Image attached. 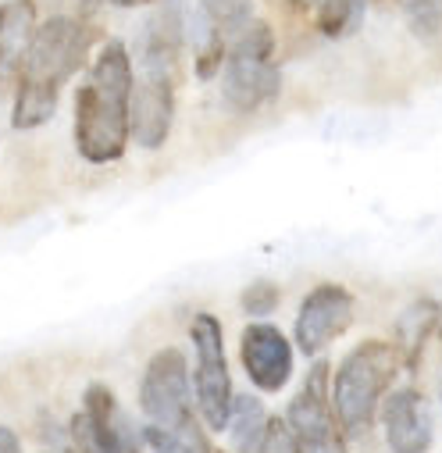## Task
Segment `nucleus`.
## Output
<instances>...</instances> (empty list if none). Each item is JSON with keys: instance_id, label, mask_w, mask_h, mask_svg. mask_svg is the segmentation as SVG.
<instances>
[{"instance_id": "nucleus-1", "label": "nucleus", "mask_w": 442, "mask_h": 453, "mask_svg": "<svg viewBox=\"0 0 442 453\" xmlns=\"http://www.w3.org/2000/svg\"><path fill=\"white\" fill-rule=\"evenodd\" d=\"M133 58L122 40H107L75 89V147L89 165L118 161L129 147Z\"/></svg>"}, {"instance_id": "nucleus-2", "label": "nucleus", "mask_w": 442, "mask_h": 453, "mask_svg": "<svg viewBox=\"0 0 442 453\" xmlns=\"http://www.w3.org/2000/svg\"><path fill=\"white\" fill-rule=\"evenodd\" d=\"M89 29L75 15H50L36 26L33 43L15 75V104L11 126L15 129H40L54 119L61 86L86 65L89 58Z\"/></svg>"}, {"instance_id": "nucleus-3", "label": "nucleus", "mask_w": 442, "mask_h": 453, "mask_svg": "<svg viewBox=\"0 0 442 453\" xmlns=\"http://www.w3.org/2000/svg\"><path fill=\"white\" fill-rule=\"evenodd\" d=\"M400 368V350L385 339H364L361 347H354L343 357V365L332 375V407H336V418L347 435L361 439L371 432V425L378 421V407L392 389Z\"/></svg>"}, {"instance_id": "nucleus-4", "label": "nucleus", "mask_w": 442, "mask_h": 453, "mask_svg": "<svg viewBox=\"0 0 442 453\" xmlns=\"http://www.w3.org/2000/svg\"><path fill=\"white\" fill-rule=\"evenodd\" d=\"M275 33L264 19H247L225 40V65H221V96L236 115H254L268 107L282 89V72L271 61Z\"/></svg>"}, {"instance_id": "nucleus-5", "label": "nucleus", "mask_w": 442, "mask_h": 453, "mask_svg": "<svg viewBox=\"0 0 442 453\" xmlns=\"http://www.w3.org/2000/svg\"><path fill=\"white\" fill-rule=\"evenodd\" d=\"M193 339V400L196 414L207 421V428L221 432L232 411V375L225 357V332L214 314H196L189 325Z\"/></svg>"}, {"instance_id": "nucleus-6", "label": "nucleus", "mask_w": 442, "mask_h": 453, "mask_svg": "<svg viewBox=\"0 0 442 453\" xmlns=\"http://www.w3.org/2000/svg\"><path fill=\"white\" fill-rule=\"evenodd\" d=\"M140 407L147 414V425L168 428V432L189 428L200 421L196 400H193V379L182 350L164 347L147 361L143 382H140Z\"/></svg>"}, {"instance_id": "nucleus-7", "label": "nucleus", "mask_w": 442, "mask_h": 453, "mask_svg": "<svg viewBox=\"0 0 442 453\" xmlns=\"http://www.w3.org/2000/svg\"><path fill=\"white\" fill-rule=\"evenodd\" d=\"M286 425H289L296 453H350L347 449V432L336 418V407H332L328 365L324 361H317L310 368L300 393L289 400Z\"/></svg>"}, {"instance_id": "nucleus-8", "label": "nucleus", "mask_w": 442, "mask_h": 453, "mask_svg": "<svg viewBox=\"0 0 442 453\" xmlns=\"http://www.w3.org/2000/svg\"><path fill=\"white\" fill-rule=\"evenodd\" d=\"M143 75L133 79L129 100V136L143 150H161L175 122V65L161 58H140Z\"/></svg>"}, {"instance_id": "nucleus-9", "label": "nucleus", "mask_w": 442, "mask_h": 453, "mask_svg": "<svg viewBox=\"0 0 442 453\" xmlns=\"http://www.w3.org/2000/svg\"><path fill=\"white\" fill-rule=\"evenodd\" d=\"M354 314H357V300L347 286L339 282L314 286L296 311V325H293L296 350L307 357H321L354 325Z\"/></svg>"}, {"instance_id": "nucleus-10", "label": "nucleus", "mask_w": 442, "mask_h": 453, "mask_svg": "<svg viewBox=\"0 0 442 453\" xmlns=\"http://www.w3.org/2000/svg\"><path fill=\"white\" fill-rule=\"evenodd\" d=\"M240 357L250 375V382L261 393H282L293 379V343L282 328L268 321H250L240 339Z\"/></svg>"}, {"instance_id": "nucleus-11", "label": "nucleus", "mask_w": 442, "mask_h": 453, "mask_svg": "<svg viewBox=\"0 0 442 453\" xmlns=\"http://www.w3.org/2000/svg\"><path fill=\"white\" fill-rule=\"evenodd\" d=\"M378 418H382L385 442L392 453H428L431 449L435 421H431V407L421 389H414V386L389 389L378 407Z\"/></svg>"}, {"instance_id": "nucleus-12", "label": "nucleus", "mask_w": 442, "mask_h": 453, "mask_svg": "<svg viewBox=\"0 0 442 453\" xmlns=\"http://www.w3.org/2000/svg\"><path fill=\"white\" fill-rule=\"evenodd\" d=\"M396 350L407 372H417L428 350H442V300H417L396 321Z\"/></svg>"}, {"instance_id": "nucleus-13", "label": "nucleus", "mask_w": 442, "mask_h": 453, "mask_svg": "<svg viewBox=\"0 0 442 453\" xmlns=\"http://www.w3.org/2000/svg\"><path fill=\"white\" fill-rule=\"evenodd\" d=\"M36 33V0H4L0 4V86L15 82L19 65Z\"/></svg>"}, {"instance_id": "nucleus-14", "label": "nucleus", "mask_w": 442, "mask_h": 453, "mask_svg": "<svg viewBox=\"0 0 442 453\" xmlns=\"http://www.w3.org/2000/svg\"><path fill=\"white\" fill-rule=\"evenodd\" d=\"M268 411L257 396L243 393V396H232V411H229V435H232V446L236 453H257L261 442H264V432H268Z\"/></svg>"}, {"instance_id": "nucleus-15", "label": "nucleus", "mask_w": 442, "mask_h": 453, "mask_svg": "<svg viewBox=\"0 0 442 453\" xmlns=\"http://www.w3.org/2000/svg\"><path fill=\"white\" fill-rule=\"evenodd\" d=\"M196 8L203 19L200 43H225L254 15V0H196Z\"/></svg>"}, {"instance_id": "nucleus-16", "label": "nucleus", "mask_w": 442, "mask_h": 453, "mask_svg": "<svg viewBox=\"0 0 442 453\" xmlns=\"http://www.w3.org/2000/svg\"><path fill=\"white\" fill-rule=\"evenodd\" d=\"M364 8H368V0H317V33L328 36V40H343L350 36L361 19H364Z\"/></svg>"}, {"instance_id": "nucleus-17", "label": "nucleus", "mask_w": 442, "mask_h": 453, "mask_svg": "<svg viewBox=\"0 0 442 453\" xmlns=\"http://www.w3.org/2000/svg\"><path fill=\"white\" fill-rule=\"evenodd\" d=\"M143 442L150 446V453H214L200 421L189 425V428H171V432L147 425L143 428Z\"/></svg>"}, {"instance_id": "nucleus-18", "label": "nucleus", "mask_w": 442, "mask_h": 453, "mask_svg": "<svg viewBox=\"0 0 442 453\" xmlns=\"http://www.w3.org/2000/svg\"><path fill=\"white\" fill-rule=\"evenodd\" d=\"M400 8L414 36L435 40L442 33V0H400Z\"/></svg>"}, {"instance_id": "nucleus-19", "label": "nucleus", "mask_w": 442, "mask_h": 453, "mask_svg": "<svg viewBox=\"0 0 442 453\" xmlns=\"http://www.w3.org/2000/svg\"><path fill=\"white\" fill-rule=\"evenodd\" d=\"M240 303H243V311H247L250 318H268V314L278 307V286L268 282V279H257V282H250V286L243 289Z\"/></svg>"}, {"instance_id": "nucleus-20", "label": "nucleus", "mask_w": 442, "mask_h": 453, "mask_svg": "<svg viewBox=\"0 0 442 453\" xmlns=\"http://www.w3.org/2000/svg\"><path fill=\"white\" fill-rule=\"evenodd\" d=\"M257 453H296L286 418H271V421H268V432H264V442H261Z\"/></svg>"}, {"instance_id": "nucleus-21", "label": "nucleus", "mask_w": 442, "mask_h": 453, "mask_svg": "<svg viewBox=\"0 0 442 453\" xmlns=\"http://www.w3.org/2000/svg\"><path fill=\"white\" fill-rule=\"evenodd\" d=\"M0 453H22V442H19V435L0 421Z\"/></svg>"}, {"instance_id": "nucleus-22", "label": "nucleus", "mask_w": 442, "mask_h": 453, "mask_svg": "<svg viewBox=\"0 0 442 453\" xmlns=\"http://www.w3.org/2000/svg\"><path fill=\"white\" fill-rule=\"evenodd\" d=\"M107 4H115L122 12H133V8H154V4H161V0H107Z\"/></svg>"}, {"instance_id": "nucleus-23", "label": "nucleus", "mask_w": 442, "mask_h": 453, "mask_svg": "<svg viewBox=\"0 0 442 453\" xmlns=\"http://www.w3.org/2000/svg\"><path fill=\"white\" fill-rule=\"evenodd\" d=\"M289 4H293L296 12H314V8H317V0H289Z\"/></svg>"}]
</instances>
